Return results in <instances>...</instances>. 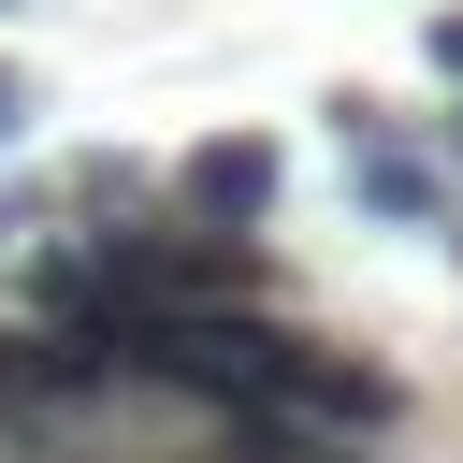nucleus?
<instances>
[{"mask_svg":"<svg viewBox=\"0 0 463 463\" xmlns=\"http://www.w3.org/2000/svg\"><path fill=\"white\" fill-rule=\"evenodd\" d=\"M333 145H347L362 217H391V232H449V174H434L420 145H391V116H376V101H333Z\"/></svg>","mask_w":463,"mask_h":463,"instance_id":"nucleus-1","label":"nucleus"},{"mask_svg":"<svg viewBox=\"0 0 463 463\" xmlns=\"http://www.w3.org/2000/svg\"><path fill=\"white\" fill-rule=\"evenodd\" d=\"M275 188H289V159H275L260 130H203V145L174 159V217H203V232H260Z\"/></svg>","mask_w":463,"mask_h":463,"instance_id":"nucleus-2","label":"nucleus"},{"mask_svg":"<svg viewBox=\"0 0 463 463\" xmlns=\"http://www.w3.org/2000/svg\"><path fill=\"white\" fill-rule=\"evenodd\" d=\"M420 58H434V72L463 87V14H434V29H420Z\"/></svg>","mask_w":463,"mask_h":463,"instance_id":"nucleus-3","label":"nucleus"},{"mask_svg":"<svg viewBox=\"0 0 463 463\" xmlns=\"http://www.w3.org/2000/svg\"><path fill=\"white\" fill-rule=\"evenodd\" d=\"M14 130H29V72L0 58V145H14Z\"/></svg>","mask_w":463,"mask_h":463,"instance_id":"nucleus-4","label":"nucleus"},{"mask_svg":"<svg viewBox=\"0 0 463 463\" xmlns=\"http://www.w3.org/2000/svg\"><path fill=\"white\" fill-rule=\"evenodd\" d=\"M14 260H29V203H0V275H14Z\"/></svg>","mask_w":463,"mask_h":463,"instance_id":"nucleus-5","label":"nucleus"},{"mask_svg":"<svg viewBox=\"0 0 463 463\" xmlns=\"http://www.w3.org/2000/svg\"><path fill=\"white\" fill-rule=\"evenodd\" d=\"M449 159H463V116H449Z\"/></svg>","mask_w":463,"mask_h":463,"instance_id":"nucleus-6","label":"nucleus"},{"mask_svg":"<svg viewBox=\"0 0 463 463\" xmlns=\"http://www.w3.org/2000/svg\"><path fill=\"white\" fill-rule=\"evenodd\" d=\"M0 14H14V0H0Z\"/></svg>","mask_w":463,"mask_h":463,"instance_id":"nucleus-7","label":"nucleus"}]
</instances>
